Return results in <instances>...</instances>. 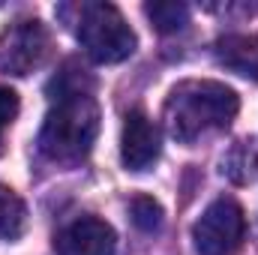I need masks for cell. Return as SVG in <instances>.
<instances>
[{"instance_id":"6da1fadb","label":"cell","mask_w":258,"mask_h":255,"mask_svg":"<svg viewBox=\"0 0 258 255\" xmlns=\"http://www.w3.org/2000/svg\"><path fill=\"white\" fill-rule=\"evenodd\" d=\"M51 108L39 129V150L54 162H78L99 135V105L84 69L66 63L48 84Z\"/></svg>"},{"instance_id":"7a4b0ae2","label":"cell","mask_w":258,"mask_h":255,"mask_svg":"<svg viewBox=\"0 0 258 255\" xmlns=\"http://www.w3.org/2000/svg\"><path fill=\"white\" fill-rule=\"evenodd\" d=\"M240 111V99L219 81H180L165 99V126L171 138L189 144L210 129H225Z\"/></svg>"},{"instance_id":"3957f363","label":"cell","mask_w":258,"mask_h":255,"mask_svg":"<svg viewBox=\"0 0 258 255\" xmlns=\"http://www.w3.org/2000/svg\"><path fill=\"white\" fill-rule=\"evenodd\" d=\"M72 9L75 18L69 24H75L81 48L96 63H120L135 51L138 39L114 3H81Z\"/></svg>"},{"instance_id":"277c9868","label":"cell","mask_w":258,"mask_h":255,"mask_svg":"<svg viewBox=\"0 0 258 255\" xmlns=\"http://www.w3.org/2000/svg\"><path fill=\"white\" fill-rule=\"evenodd\" d=\"M246 234L243 207L234 198H216L198 216L192 228L195 252L198 255H234Z\"/></svg>"},{"instance_id":"5b68a950","label":"cell","mask_w":258,"mask_h":255,"mask_svg":"<svg viewBox=\"0 0 258 255\" xmlns=\"http://www.w3.org/2000/svg\"><path fill=\"white\" fill-rule=\"evenodd\" d=\"M48 54V30L36 18L15 21L0 36V72L27 75Z\"/></svg>"},{"instance_id":"8992f818","label":"cell","mask_w":258,"mask_h":255,"mask_svg":"<svg viewBox=\"0 0 258 255\" xmlns=\"http://www.w3.org/2000/svg\"><path fill=\"white\" fill-rule=\"evenodd\" d=\"M57 255H117V234L99 216H78L54 237Z\"/></svg>"},{"instance_id":"52a82bcc","label":"cell","mask_w":258,"mask_h":255,"mask_svg":"<svg viewBox=\"0 0 258 255\" xmlns=\"http://www.w3.org/2000/svg\"><path fill=\"white\" fill-rule=\"evenodd\" d=\"M120 159L129 171H147L159 159V132L144 111H129L123 120Z\"/></svg>"},{"instance_id":"ba28073f","label":"cell","mask_w":258,"mask_h":255,"mask_svg":"<svg viewBox=\"0 0 258 255\" xmlns=\"http://www.w3.org/2000/svg\"><path fill=\"white\" fill-rule=\"evenodd\" d=\"M216 60L243 78H258V33H231L216 42Z\"/></svg>"},{"instance_id":"9c48e42d","label":"cell","mask_w":258,"mask_h":255,"mask_svg":"<svg viewBox=\"0 0 258 255\" xmlns=\"http://www.w3.org/2000/svg\"><path fill=\"white\" fill-rule=\"evenodd\" d=\"M27 225V207L18 192L0 183V240H18Z\"/></svg>"},{"instance_id":"30bf717a","label":"cell","mask_w":258,"mask_h":255,"mask_svg":"<svg viewBox=\"0 0 258 255\" xmlns=\"http://www.w3.org/2000/svg\"><path fill=\"white\" fill-rule=\"evenodd\" d=\"M222 171L234 183H249L258 174V141H237V147L225 156Z\"/></svg>"},{"instance_id":"8fae6325","label":"cell","mask_w":258,"mask_h":255,"mask_svg":"<svg viewBox=\"0 0 258 255\" xmlns=\"http://www.w3.org/2000/svg\"><path fill=\"white\" fill-rule=\"evenodd\" d=\"M144 15L153 21V27L159 33H177L189 24V6L186 3H174V0H156L144 6Z\"/></svg>"},{"instance_id":"7c38bea8","label":"cell","mask_w":258,"mask_h":255,"mask_svg":"<svg viewBox=\"0 0 258 255\" xmlns=\"http://www.w3.org/2000/svg\"><path fill=\"white\" fill-rule=\"evenodd\" d=\"M129 216H132V225L138 231H144V234H153L162 225V207L150 195H135L129 201Z\"/></svg>"},{"instance_id":"4fadbf2b","label":"cell","mask_w":258,"mask_h":255,"mask_svg":"<svg viewBox=\"0 0 258 255\" xmlns=\"http://www.w3.org/2000/svg\"><path fill=\"white\" fill-rule=\"evenodd\" d=\"M18 117V96L9 87H0V129L9 126Z\"/></svg>"}]
</instances>
